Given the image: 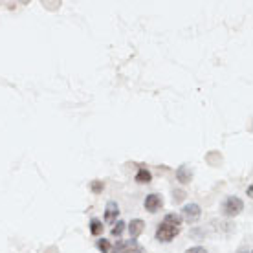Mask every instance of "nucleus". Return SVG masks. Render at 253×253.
<instances>
[{"label": "nucleus", "instance_id": "nucleus-1", "mask_svg": "<svg viewBox=\"0 0 253 253\" xmlns=\"http://www.w3.org/2000/svg\"><path fill=\"white\" fill-rule=\"evenodd\" d=\"M182 218L176 213H169L164 216V220L156 228V241L160 242H171L174 237L182 233Z\"/></svg>", "mask_w": 253, "mask_h": 253}, {"label": "nucleus", "instance_id": "nucleus-2", "mask_svg": "<svg viewBox=\"0 0 253 253\" xmlns=\"http://www.w3.org/2000/svg\"><path fill=\"white\" fill-rule=\"evenodd\" d=\"M220 211L224 216H237L244 211V202L239 196H228L220 206Z\"/></svg>", "mask_w": 253, "mask_h": 253}, {"label": "nucleus", "instance_id": "nucleus-3", "mask_svg": "<svg viewBox=\"0 0 253 253\" xmlns=\"http://www.w3.org/2000/svg\"><path fill=\"white\" fill-rule=\"evenodd\" d=\"M110 252H114V253H145V250H143V246H141L139 242L130 239V241L116 242V246H112Z\"/></svg>", "mask_w": 253, "mask_h": 253}, {"label": "nucleus", "instance_id": "nucleus-4", "mask_svg": "<svg viewBox=\"0 0 253 253\" xmlns=\"http://www.w3.org/2000/svg\"><path fill=\"white\" fill-rule=\"evenodd\" d=\"M200 215H202V209H200L198 204H187V206H184V209H182L180 218L185 222H189V224H193V222H196L198 218H200Z\"/></svg>", "mask_w": 253, "mask_h": 253}, {"label": "nucleus", "instance_id": "nucleus-5", "mask_svg": "<svg viewBox=\"0 0 253 253\" xmlns=\"http://www.w3.org/2000/svg\"><path fill=\"white\" fill-rule=\"evenodd\" d=\"M164 208V198L158 193H151V195L145 198V209L149 213H156L158 209Z\"/></svg>", "mask_w": 253, "mask_h": 253}, {"label": "nucleus", "instance_id": "nucleus-6", "mask_svg": "<svg viewBox=\"0 0 253 253\" xmlns=\"http://www.w3.org/2000/svg\"><path fill=\"white\" fill-rule=\"evenodd\" d=\"M118 216H120V206H118L114 200H110V202L107 204V208H105V220H107L108 224H114Z\"/></svg>", "mask_w": 253, "mask_h": 253}, {"label": "nucleus", "instance_id": "nucleus-7", "mask_svg": "<svg viewBox=\"0 0 253 253\" xmlns=\"http://www.w3.org/2000/svg\"><path fill=\"white\" fill-rule=\"evenodd\" d=\"M126 228H128V233H130V239H138L139 235L143 233V229H145V222L139 220V218H134L130 220V224H126Z\"/></svg>", "mask_w": 253, "mask_h": 253}, {"label": "nucleus", "instance_id": "nucleus-8", "mask_svg": "<svg viewBox=\"0 0 253 253\" xmlns=\"http://www.w3.org/2000/svg\"><path fill=\"white\" fill-rule=\"evenodd\" d=\"M151 180H152L151 171H149V169H145V167H139L138 174H136V182H138V184H149Z\"/></svg>", "mask_w": 253, "mask_h": 253}, {"label": "nucleus", "instance_id": "nucleus-9", "mask_svg": "<svg viewBox=\"0 0 253 253\" xmlns=\"http://www.w3.org/2000/svg\"><path fill=\"white\" fill-rule=\"evenodd\" d=\"M103 228H105V226H103V222L99 220V218H92V220H90V233L94 235V237H99V235L103 233Z\"/></svg>", "mask_w": 253, "mask_h": 253}, {"label": "nucleus", "instance_id": "nucleus-10", "mask_svg": "<svg viewBox=\"0 0 253 253\" xmlns=\"http://www.w3.org/2000/svg\"><path fill=\"white\" fill-rule=\"evenodd\" d=\"M176 176H178V180H180L182 184H189V182H191V172L187 171V167H185V165H182V167L178 169Z\"/></svg>", "mask_w": 253, "mask_h": 253}, {"label": "nucleus", "instance_id": "nucleus-11", "mask_svg": "<svg viewBox=\"0 0 253 253\" xmlns=\"http://www.w3.org/2000/svg\"><path fill=\"white\" fill-rule=\"evenodd\" d=\"M95 246H97V250H101L103 253H110V250H112V244L107 239H99V241L95 242Z\"/></svg>", "mask_w": 253, "mask_h": 253}, {"label": "nucleus", "instance_id": "nucleus-12", "mask_svg": "<svg viewBox=\"0 0 253 253\" xmlns=\"http://www.w3.org/2000/svg\"><path fill=\"white\" fill-rule=\"evenodd\" d=\"M125 226H126V224L123 220H118V222H116V226L112 228V235H114V237H121V233H123Z\"/></svg>", "mask_w": 253, "mask_h": 253}, {"label": "nucleus", "instance_id": "nucleus-13", "mask_svg": "<svg viewBox=\"0 0 253 253\" xmlns=\"http://www.w3.org/2000/svg\"><path fill=\"white\" fill-rule=\"evenodd\" d=\"M103 182H99V180H95V182H92V185H90V189L94 191V193H99V191H103Z\"/></svg>", "mask_w": 253, "mask_h": 253}, {"label": "nucleus", "instance_id": "nucleus-14", "mask_svg": "<svg viewBox=\"0 0 253 253\" xmlns=\"http://www.w3.org/2000/svg\"><path fill=\"white\" fill-rule=\"evenodd\" d=\"M185 253H208V250L202 248V246H193V248H189Z\"/></svg>", "mask_w": 253, "mask_h": 253}, {"label": "nucleus", "instance_id": "nucleus-15", "mask_svg": "<svg viewBox=\"0 0 253 253\" xmlns=\"http://www.w3.org/2000/svg\"><path fill=\"white\" fill-rule=\"evenodd\" d=\"M174 195L176 196H172V198H174V202H180V200H182V198H184V191H176V193H174Z\"/></svg>", "mask_w": 253, "mask_h": 253}]
</instances>
